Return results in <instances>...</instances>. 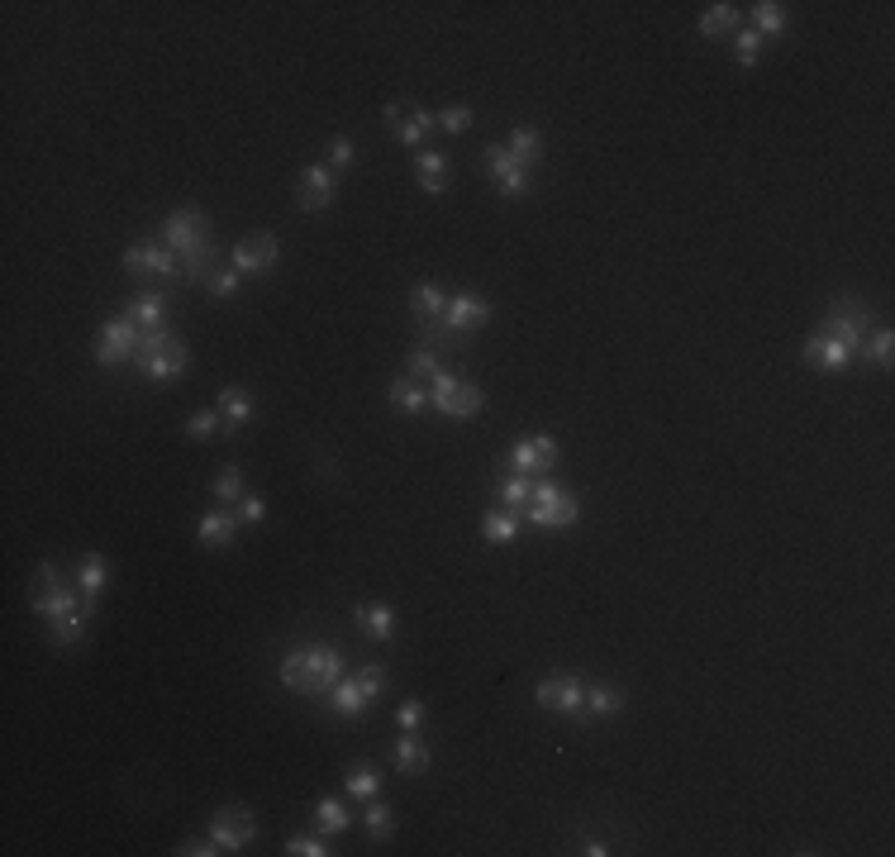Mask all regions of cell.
I'll return each mask as SVG.
<instances>
[{
	"label": "cell",
	"mask_w": 895,
	"mask_h": 857,
	"mask_svg": "<svg viewBox=\"0 0 895 857\" xmlns=\"http://www.w3.org/2000/svg\"><path fill=\"white\" fill-rule=\"evenodd\" d=\"M210 838L219 843V853H243L253 838H258V819L248 805H224L215 819H210Z\"/></svg>",
	"instance_id": "obj_12"
},
{
	"label": "cell",
	"mask_w": 895,
	"mask_h": 857,
	"mask_svg": "<svg viewBox=\"0 0 895 857\" xmlns=\"http://www.w3.org/2000/svg\"><path fill=\"white\" fill-rule=\"evenodd\" d=\"M367 834L372 838H391L396 834V810H391V805H386V800H367Z\"/></svg>",
	"instance_id": "obj_37"
},
{
	"label": "cell",
	"mask_w": 895,
	"mask_h": 857,
	"mask_svg": "<svg viewBox=\"0 0 895 857\" xmlns=\"http://www.w3.org/2000/svg\"><path fill=\"white\" fill-rule=\"evenodd\" d=\"M415 181H419V191H424V196H443V191L453 186V167H448L443 153H419Z\"/></svg>",
	"instance_id": "obj_22"
},
{
	"label": "cell",
	"mask_w": 895,
	"mask_h": 857,
	"mask_svg": "<svg viewBox=\"0 0 895 857\" xmlns=\"http://www.w3.org/2000/svg\"><path fill=\"white\" fill-rule=\"evenodd\" d=\"M158 243H167V248L177 253L181 277L191 281V286H205V281L215 277L219 243H215V224H210L205 210H196V205H181V210H172V215L162 220Z\"/></svg>",
	"instance_id": "obj_1"
},
{
	"label": "cell",
	"mask_w": 895,
	"mask_h": 857,
	"mask_svg": "<svg viewBox=\"0 0 895 857\" xmlns=\"http://www.w3.org/2000/svg\"><path fill=\"white\" fill-rule=\"evenodd\" d=\"M124 272H148V277H177V253L167 243H129L124 248Z\"/></svg>",
	"instance_id": "obj_17"
},
{
	"label": "cell",
	"mask_w": 895,
	"mask_h": 857,
	"mask_svg": "<svg viewBox=\"0 0 895 857\" xmlns=\"http://www.w3.org/2000/svg\"><path fill=\"white\" fill-rule=\"evenodd\" d=\"M481 162H486V172L496 177V186H500V196L505 200H524L529 191H534V177H529V167L505 148V143H486L481 148Z\"/></svg>",
	"instance_id": "obj_9"
},
{
	"label": "cell",
	"mask_w": 895,
	"mask_h": 857,
	"mask_svg": "<svg viewBox=\"0 0 895 857\" xmlns=\"http://www.w3.org/2000/svg\"><path fill=\"white\" fill-rule=\"evenodd\" d=\"M443 310H448V291H443V286H434V281H419L415 291H410V315H419L424 324H438Z\"/></svg>",
	"instance_id": "obj_25"
},
{
	"label": "cell",
	"mask_w": 895,
	"mask_h": 857,
	"mask_svg": "<svg viewBox=\"0 0 895 857\" xmlns=\"http://www.w3.org/2000/svg\"><path fill=\"white\" fill-rule=\"evenodd\" d=\"M324 158L334 162V172H343V167H353V162H358V143L343 139V134H334V139L324 143Z\"/></svg>",
	"instance_id": "obj_43"
},
{
	"label": "cell",
	"mask_w": 895,
	"mask_h": 857,
	"mask_svg": "<svg viewBox=\"0 0 895 857\" xmlns=\"http://www.w3.org/2000/svg\"><path fill=\"white\" fill-rule=\"evenodd\" d=\"M234 515L248 519V524H262V519H267V500H262V496H243Z\"/></svg>",
	"instance_id": "obj_47"
},
{
	"label": "cell",
	"mask_w": 895,
	"mask_h": 857,
	"mask_svg": "<svg viewBox=\"0 0 895 857\" xmlns=\"http://www.w3.org/2000/svg\"><path fill=\"white\" fill-rule=\"evenodd\" d=\"M557 453H562V443H557L553 434H534V439H519L515 448H510L505 467H515L519 477H548L557 467Z\"/></svg>",
	"instance_id": "obj_13"
},
{
	"label": "cell",
	"mask_w": 895,
	"mask_h": 857,
	"mask_svg": "<svg viewBox=\"0 0 895 857\" xmlns=\"http://www.w3.org/2000/svg\"><path fill=\"white\" fill-rule=\"evenodd\" d=\"M762 34L757 29H738V39H734V58H738V67H757L762 62Z\"/></svg>",
	"instance_id": "obj_40"
},
{
	"label": "cell",
	"mask_w": 895,
	"mask_h": 857,
	"mask_svg": "<svg viewBox=\"0 0 895 857\" xmlns=\"http://www.w3.org/2000/svg\"><path fill=\"white\" fill-rule=\"evenodd\" d=\"M353 619H358V629L372 638V643H391V638H396V610L381 605V600H362L358 610H353Z\"/></svg>",
	"instance_id": "obj_19"
},
{
	"label": "cell",
	"mask_w": 895,
	"mask_h": 857,
	"mask_svg": "<svg viewBox=\"0 0 895 857\" xmlns=\"http://www.w3.org/2000/svg\"><path fill=\"white\" fill-rule=\"evenodd\" d=\"M391 758H396V767L405 772V777H424V772H429V762H434V753H429L415 734H405V738H396Z\"/></svg>",
	"instance_id": "obj_26"
},
{
	"label": "cell",
	"mask_w": 895,
	"mask_h": 857,
	"mask_svg": "<svg viewBox=\"0 0 895 857\" xmlns=\"http://www.w3.org/2000/svg\"><path fill=\"white\" fill-rule=\"evenodd\" d=\"M358 681L367 686V696L377 700V696H381V686H386V667H381V662H372V667H362V672H358Z\"/></svg>",
	"instance_id": "obj_48"
},
{
	"label": "cell",
	"mask_w": 895,
	"mask_h": 857,
	"mask_svg": "<svg viewBox=\"0 0 895 857\" xmlns=\"http://www.w3.org/2000/svg\"><path fill=\"white\" fill-rule=\"evenodd\" d=\"M491 300H481L472 296V291H458V296H448V310H443V319L438 324H424V334H429V343H443V339H467V334H477V329H486L491 324Z\"/></svg>",
	"instance_id": "obj_6"
},
{
	"label": "cell",
	"mask_w": 895,
	"mask_h": 857,
	"mask_svg": "<svg viewBox=\"0 0 895 857\" xmlns=\"http://www.w3.org/2000/svg\"><path fill=\"white\" fill-rule=\"evenodd\" d=\"M281 853H286V857H329L334 848H329V843H324L319 834H291Z\"/></svg>",
	"instance_id": "obj_41"
},
{
	"label": "cell",
	"mask_w": 895,
	"mask_h": 857,
	"mask_svg": "<svg viewBox=\"0 0 895 857\" xmlns=\"http://www.w3.org/2000/svg\"><path fill=\"white\" fill-rule=\"evenodd\" d=\"M381 120L391 124V134H396V139L405 143V148L424 143V134H429V129H438V115H429L424 105H410V110H405L400 100H391V105L381 110Z\"/></svg>",
	"instance_id": "obj_16"
},
{
	"label": "cell",
	"mask_w": 895,
	"mask_h": 857,
	"mask_svg": "<svg viewBox=\"0 0 895 857\" xmlns=\"http://www.w3.org/2000/svg\"><path fill=\"white\" fill-rule=\"evenodd\" d=\"M629 700H624V691H619L615 681H596V686H586V715H596V719H605V715H619Z\"/></svg>",
	"instance_id": "obj_28"
},
{
	"label": "cell",
	"mask_w": 895,
	"mask_h": 857,
	"mask_svg": "<svg viewBox=\"0 0 895 857\" xmlns=\"http://www.w3.org/2000/svg\"><path fill=\"white\" fill-rule=\"evenodd\" d=\"M481 539L486 543H496V548H505V543H515L519 539V515L515 510H486V519H481Z\"/></svg>",
	"instance_id": "obj_27"
},
{
	"label": "cell",
	"mask_w": 895,
	"mask_h": 857,
	"mask_svg": "<svg viewBox=\"0 0 895 857\" xmlns=\"http://www.w3.org/2000/svg\"><path fill=\"white\" fill-rule=\"evenodd\" d=\"M277 258H281L277 234H267V229L243 234V239L234 243V267H239L243 277H267V272L277 267Z\"/></svg>",
	"instance_id": "obj_14"
},
{
	"label": "cell",
	"mask_w": 895,
	"mask_h": 857,
	"mask_svg": "<svg viewBox=\"0 0 895 857\" xmlns=\"http://www.w3.org/2000/svg\"><path fill=\"white\" fill-rule=\"evenodd\" d=\"M348 824H353V815L343 810V800H334V796H319L315 800V829L324 838H329V834H348Z\"/></svg>",
	"instance_id": "obj_32"
},
{
	"label": "cell",
	"mask_w": 895,
	"mask_h": 857,
	"mask_svg": "<svg viewBox=\"0 0 895 857\" xmlns=\"http://www.w3.org/2000/svg\"><path fill=\"white\" fill-rule=\"evenodd\" d=\"M210 491H215L219 505H234V500H243V467H219L215 481H210Z\"/></svg>",
	"instance_id": "obj_36"
},
{
	"label": "cell",
	"mask_w": 895,
	"mask_h": 857,
	"mask_svg": "<svg viewBox=\"0 0 895 857\" xmlns=\"http://www.w3.org/2000/svg\"><path fill=\"white\" fill-rule=\"evenodd\" d=\"M234 534H239V515H234V510H210V515H200V543H205L210 553L234 548Z\"/></svg>",
	"instance_id": "obj_20"
},
{
	"label": "cell",
	"mask_w": 895,
	"mask_h": 857,
	"mask_svg": "<svg viewBox=\"0 0 895 857\" xmlns=\"http://www.w3.org/2000/svg\"><path fill=\"white\" fill-rule=\"evenodd\" d=\"M800 358L810 362V367H819V372H848L862 353H853L843 339H834L829 329H815L810 339H805V348H800Z\"/></svg>",
	"instance_id": "obj_15"
},
{
	"label": "cell",
	"mask_w": 895,
	"mask_h": 857,
	"mask_svg": "<svg viewBox=\"0 0 895 857\" xmlns=\"http://www.w3.org/2000/svg\"><path fill=\"white\" fill-rule=\"evenodd\" d=\"M105 581H110V562L100 558V553H86L77 562V591H81V605H86V615H96V600L105 591Z\"/></svg>",
	"instance_id": "obj_18"
},
{
	"label": "cell",
	"mask_w": 895,
	"mask_h": 857,
	"mask_svg": "<svg viewBox=\"0 0 895 857\" xmlns=\"http://www.w3.org/2000/svg\"><path fill=\"white\" fill-rule=\"evenodd\" d=\"M581 853H591V857H610V853H615V848H610L605 838H586V843H581Z\"/></svg>",
	"instance_id": "obj_50"
},
{
	"label": "cell",
	"mask_w": 895,
	"mask_h": 857,
	"mask_svg": "<svg viewBox=\"0 0 895 857\" xmlns=\"http://www.w3.org/2000/svg\"><path fill=\"white\" fill-rule=\"evenodd\" d=\"M343 786H348V796H353V800L367 805L372 796H381V772L372 767V762H353V767H348V777H343Z\"/></svg>",
	"instance_id": "obj_31"
},
{
	"label": "cell",
	"mask_w": 895,
	"mask_h": 857,
	"mask_svg": "<svg viewBox=\"0 0 895 857\" xmlns=\"http://www.w3.org/2000/svg\"><path fill=\"white\" fill-rule=\"evenodd\" d=\"M139 372L148 381H172L181 377L186 367H191V353H186V343L162 324V329H143V339H139Z\"/></svg>",
	"instance_id": "obj_4"
},
{
	"label": "cell",
	"mask_w": 895,
	"mask_h": 857,
	"mask_svg": "<svg viewBox=\"0 0 895 857\" xmlns=\"http://www.w3.org/2000/svg\"><path fill=\"white\" fill-rule=\"evenodd\" d=\"M277 677L286 691H300V696H329L343 677V653L334 643H300L281 658Z\"/></svg>",
	"instance_id": "obj_3"
},
{
	"label": "cell",
	"mask_w": 895,
	"mask_h": 857,
	"mask_svg": "<svg viewBox=\"0 0 895 857\" xmlns=\"http://www.w3.org/2000/svg\"><path fill=\"white\" fill-rule=\"evenodd\" d=\"M753 29L762 34V39H781V34L791 29L786 5H776V0H757V5H753Z\"/></svg>",
	"instance_id": "obj_30"
},
{
	"label": "cell",
	"mask_w": 895,
	"mask_h": 857,
	"mask_svg": "<svg viewBox=\"0 0 895 857\" xmlns=\"http://www.w3.org/2000/svg\"><path fill=\"white\" fill-rule=\"evenodd\" d=\"M124 319H134L139 329H162V319H167V296L162 291H143L124 305Z\"/></svg>",
	"instance_id": "obj_24"
},
{
	"label": "cell",
	"mask_w": 895,
	"mask_h": 857,
	"mask_svg": "<svg viewBox=\"0 0 895 857\" xmlns=\"http://www.w3.org/2000/svg\"><path fill=\"white\" fill-rule=\"evenodd\" d=\"M505 148H510V153H515L524 167H534V162L543 158V134H538V124H515Z\"/></svg>",
	"instance_id": "obj_33"
},
{
	"label": "cell",
	"mask_w": 895,
	"mask_h": 857,
	"mask_svg": "<svg viewBox=\"0 0 895 857\" xmlns=\"http://www.w3.org/2000/svg\"><path fill=\"white\" fill-rule=\"evenodd\" d=\"M738 20H743V10H738V5H729V0H719V5H705V15H700V34H705V39L734 34Z\"/></svg>",
	"instance_id": "obj_29"
},
{
	"label": "cell",
	"mask_w": 895,
	"mask_h": 857,
	"mask_svg": "<svg viewBox=\"0 0 895 857\" xmlns=\"http://www.w3.org/2000/svg\"><path fill=\"white\" fill-rule=\"evenodd\" d=\"M581 505L572 491H562L553 477H538L534 481V500L524 505V519L538 524V529H567V524H577Z\"/></svg>",
	"instance_id": "obj_7"
},
{
	"label": "cell",
	"mask_w": 895,
	"mask_h": 857,
	"mask_svg": "<svg viewBox=\"0 0 895 857\" xmlns=\"http://www.w3.org/2000/svg\"><path fill=\"white\" fill-rule=\"evenodd\" d=\"M396 724L405 729V734H415L419 724H424V705H419V700H405V705L396 710Z\"/></svg>",
	"instance_id": "obj_46"
},
{
	"label": "cell",
	"mask_w": 895,
	"mask_h": 857,
	"mask_svg": "<svg viewBox=\"0 0 895 857\" xmlns=\"http://www.w3.org/2000/svg\"><path fill=\"white\" fill-rule=\"evenodd\" d=\"M329 710L339 719H358L372 710V696H367V686H362L358 677H339V686H334V696H329Z\"/></svg>",
	"instance_id": "obj_21"
},
{
	"label": "cell",
	"mask_w": 895,
	"mask_h": 857,
	"mask_svg": "<svg viewBox=\"0 0 895 857\" xmlns=\"http://www.w3.org/2000/svg\"><path fill=\"white\" fill-rule=\"evenodd\" d=\"M429 405L448 419H477L481 410H486V391H481L477 381H467V377H458V372H443V367H438L434 377H429Z\"/></svg>",
	"instance_id": "obj_5"
},
{
	"label": "cell",
	"mask_w": 895,
	"mask_h": 857,
	"mask_svg": "<svg viewBox=\"0 0 895 857\" xmlns=\"http://www.w3.org/2000/svg\"><path fill=\"white\" fill-rule=\"evenodd\" d=\"M438 129H443V134H467V129H472V105H448V110H438Z\"/></svg>",
	"instance_id": "obj_44"
},
{
	"label": "cell",
	"mask_w": 895,
	"mask_h": 857,
	"mask_svg": "<svg viewBox=\"0 0 895 857\" xmlns=\"http://www.w3.org/2000/svg\"><path fill=\"white\" fill-rule=\"evenodd\" d=\"M177 853H181V857H215V853H219V843H215V838H186Z\"/></svg>",
	"instance_id": "obj_49"
},
{
	"label": "cell",
	"mask_w": 895,
	"mask_h": 857,
	"mask_svg": "<svg viewBox=\"0 0 895 857\" xmlns=\"http://www.w3.org/2000/svg\"><path fill=\"white\" fill-rule=\"evenodd\" d=\"M438 372V343H419L415 353H410V367H405V377H415V381H429Z\"/></svg>",
	"instance_id": "obj_38"
},
{
	"label": "cell",
	"mask_w": 895,
	"mask_h": 857,
	"mask_svg": "<svg viewBox=\"0 0 895 857\" xmlns=\"http://www.w3.org/2000/svg\"><path fill=\"white\" fill-rule=\"evenodd\" d=\"M34 615L48 619V634L58 648H77L81 634H86V605H81V591H72L67 581L58 577L53 562H39V591H34Z\"/></svg>",
	"instance_id": "obj_2"
},
{
	"label": "cell",
	"mask_w": 895,
	"mask_h": 857,
	"mask_svg": "<svg viewBox=\"0 0 895 857\" xmlns=\"http://www.w3.org/2000/svg\"><path fill=\"white\" fill-rule=\"evenodd\" d=\"M534 705L548 710V715H567V719H581L586 715V681L577 672H553L534 686Z\"/></svg>",
	"instance_id": "obj_8"
},
{
	"label": "cell",
	"mask_w": 895,
	"mask_h": 857,
	"mask_svg": "<svg viewBox=\"0 0 895 857\" xmlns=\"http://www.w3.org/2000/svg\"><path fill=\"white\" fill-rule=\"evenodd\" d=\"M534 481L538 477H519V472H515V477H505V481H500V491H496L500 505H505V510H515V515H524V505L534 500Z\"/></svg>",
	"instance_id": "obj_35"
},
{
	"label": "cell",
	"mask_w": 895,
	"mask_h": 857,
	"mask_svg": "<svg viewBox=\"0 0 895 857\" xmlns=\"http://www.w3.org/2000/svg\"><path fill=\"white\" fill-rule=\"evenodd\" d=\"M215 410H219V419H224V434H239L243 424L253 419V396H248L243 386H224Z\"/></svg>",
	"instance_id": "obj_23"
},
{
	"label": "cell",
	"mask_w": 895,
	"mask_h": 857,
	"mask_svg": "<svg viewBox=\"0 0 895 857\" xmlns=\"http://www.w3.org/2000/svg\"><path fill=\"white\" fill-rule=\"evenodd\" d=\"M239 286H243V272L234 267V262H229V267H215V277L205 281V291H210L215 300H229L234 291H239Z\"/></svg>",
	"instance_id": "obj_42"
},
{
	"label": "cell",
	"mask_w": 895,
	"mask_h": 857,
	"mask_svg": "<svg viewBox=\"0 0 895 857\" xmlns=\"http://www.w3.org/2000/svg\"><path fill=\"white\" fill-rule=\"evenodd\" d=\"M139 339H143V329L134 324V319H110V324H100V334H96V362L100 367H120V362H134L139 358Z\"/></svg>",
	"instance_id": "obj_10"
},
{
	"label": "cell",
	"mask_w": 895,
	"mask_h": 857,
	"mask_svg": "<svg viewBox=\"0 0 895 857\" xmlns=\"http://www.w3.org/2000/svg\"><path fill=\"white\" fill-rule=\"evenodd\" d=\"M339 200V172L334 167H324V162H310V167H300L296 177V205L305 215H319V210H329Z\"/></svg>",
	"instance_id": "obj_11"
},
{
	"label": "cell",
	"mask_w": 895,
	"mask_h": 857,
	"mask_svg": "<svg viewBox=\"0 0 895 857\" xmlns=\"http://www.w3.org/2000/svg\"><path fill=\"white\" fill-rule=\"evenodd\" d=\"M386 400H391L396 410H405V415H415V410L429 405V391H424L415 377H396L391 381V391H386Z\"/></svg>",
	"instance_id": "obj_34"
},
{
	"label": "cell",
	"mask_w": 895,
	"mask_h": 857,
	"mask_svg": "<svg viewBox=\"0 0 895 857\" xmlns=\"http://www.w3.org/2000/svg\"><path fill=\"white\" fill-rule=\"evenodd\" d=\"M872 362L876 367H886V372H891V362H895V334L886 329V324L872 334Z\"/></svg>",
	"instance_id": "obj_45"
},
{
	"label": "cell",
	"mask_w": 895,
	"mask_h": 857,
	"mask_svg": "<svg viewBox=\"0 0 895 857\" xmlns=\"http://www.w3.org/2000/svg\"><path fill=\"white\" fill-rule=\"evenodd\" d=\"M215 434H224V419H219V410H196V415L186 419V439H215Z\"/></svg>",
	"instance_id": "obj_39"
}]
</instances>
